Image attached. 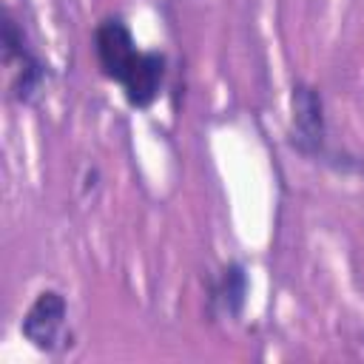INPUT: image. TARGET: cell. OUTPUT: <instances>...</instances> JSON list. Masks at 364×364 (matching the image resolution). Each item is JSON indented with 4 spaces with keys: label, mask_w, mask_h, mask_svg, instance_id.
Returning <instances> with one entry per match:
<instances>
[{
    "label": "cell",
    "mask_w": 364,
    "mask_h": 364,
    "mask_svg": "<svg viewBox=\"0 0 364 364\" xmlns=\"http://www.w3.org/2000/svg\"><path fill=\"white\" fill-rule=\"evenodd\" d=\"M94 57L100 71L117 82L134 108H151L162 94L168 57L162 51H142L122 17H105L94 28Z\"/></svg>",
    "instance_id": "obj_1"
},
{
    "label": "cell",
    "mask_w": 364,
    "mask_h": 364,
    "mask_svg": "<svg viewBox=\"0 0 364 364\" xmlns=\"http://www.w3.org/2000/svg\"><path fill=\"white\" fill-rule=\"evenodd\" d=\"M0 43H3V65L9 68V77H11L9 80L11 100L20 105H34L51 77V68L37 54L23 23L14 17L11 9H3Z\"/></svg>",
    "instance_id": "obj_2"
},
{
    "label": "cell",
    "mask_w": 364,
    "mask_h": 364,
    "mask_svg": "<svg viewBox=\"0 0 364 364\" xmlns=\"http://www.w3.org/2000/svg\"><path fill=\"white\" fill-rule=\"evenodd\" d=\"M290 148L316 162H330L336 154L327 151V114H324V97L310 82H296L290 91V131H287Z\"/></svg>",
    "instance_id": "obj_3"
},
{
    "label": "cell",
    "mask_w": 364,
    "mask_h": 364,
    "mask_svg": "<svg viewBox=\"0 0 364 364\" xmlns=\"http://www.w3.org/2000/svg\"><path fill=\"white\" fill-rule=\"evenodd\" d=\"M20 333L23 338L40 350V353H60L71 344V330H68V299L46 287L34 296L28 310L20 318Z\"/></svg>",
    "instance_id": "obj_4"
},
{
    "label": "cell",
    "mask_w": 364,
    "mask_h": 364,
    "mask_svg": "<svg viewBox=\"0 0 364 364\" xmlns=\"http://www.w3.org/2000/svg\"><path fill=\"white\" fill-rule=\"evenodd\" d=\"M247 270L242 262H228L208 284V313L216 318H239L247 301Z\"/></svg>",
    "instance_id": "obj_5"
}]
</instances>
